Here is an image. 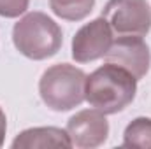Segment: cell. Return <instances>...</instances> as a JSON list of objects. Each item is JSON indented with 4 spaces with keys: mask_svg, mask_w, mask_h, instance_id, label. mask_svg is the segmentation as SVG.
Masks as SVG:
<instances>
[{
    "mask_svg": "<svg viewBox=\"0 0 151 149\" xmlns=\"http://www.w3.org/2000/svg\"><path fill=\"white\" fill-rule=\"evenodd\" d=\"M137 91V79L125 69L106 63L86 75L84 98L104 114H116L132 104Z\"/></svg>",
    "mask_w": 151,
    "mask_h": 149,
    "instance_id": "6da1fadb",
    "label": "cell"
},
{
    "mask_svg": "<svg viewBox=\"0 0 151 149\" xmlns=\"http://www.w3.org/2000/svg\"><path fill=\"white\" fill-rule=\"evenodd\" d=\"M62 28L44 12H28L12 28L16 49L30 60H46L62 47Z\"/></svg>",
    "mask_w": 151,
    "mask_h": 149,
    "instance_id": "7a4b0ae2",
    "label": "cell"
},
{
    "mask_svg": "<svg viewBox=\"0 0 151 149\" xmlns=\"http://www.w3.org/2000/svg\"><path fill=\"white\" fill-rule=\"evenodd\" d=\"M86 74L69 63L49 67L39 81L42 102L53 111H70L84 100Z\"/></svg>",
    "mask_w": 151,
    "mask_h": 149,
    "instance_id": "3957f363",
    "label": "cell"
},
{
    "mask_svg": "<svg viewBox=\"0 0 151 149\" xmlns=\"http://www.w3.org/2000/svg\"><path fill=\"white\" fill-rule=\"evenodd\" d=\"M102 18L118 35L144 37L151 28V9L146 0H109Z\"/></svg>",
    "mask_w": 151,
    "mask_h": 149,
    "instance_id": "277c9868",
    "label": "cell"
},
{
    "mask_svg": "<svg viewBox=\"0 0 151 149\" xmlns=\"http://www.w3.org/2000/svg\"><path fill=\"white\" fill-rule=\"evenodd\" d=\"M106 62L125 69L139 81L150 70V47L139 35H119L113 40L106 54Z\"/></svg>",
    "mask_w": 151,
    "mask_h": 149,
    "instance_id": "5b68a950",
    "label": "cell"
},
{
    "mask_svg": "<svg viewBox=\"0 0 151 149\" xmlns=\"http://www.w3.org/2000/svg\"><path fill=\"white\" fill-rule=\"evenodd\" d=\"M113 44V30L104 18H97L91 23L77 30L72 39V58L77 63H88L104 58Z\"/></svg>",
    "mask_w": 151,
    "mask_h": 149,
    "instance_id": "8992f818",
    "label": "cell"
},
{
    "mask_svg": "<svg viewBox=\"0 0 151 149\" xmlns=\"http://www.w3.org/2000/svg\"><path fill=\"white\" fill-rule=\"evenodd\" d=\"M67 135L72 146L81 149H93L106 142L109 135V123L100 111H81L67 123Z\"/></svg>",
    "mask_w": 151,
    "mask_h": 149,
    "instance_id": "52a82bcc",
    "label": "cell"
},
{
    "mask_svg": "<svg viewBox=\"0 0 151 149\" xmlns=\"http://www.w3.org/2000/svg\"><path fill=\"white\" fill-rule=\"evenodd\" d=\"M72 142L67 135V132H63L62 128H55V126H40V128H30L21 132L14 142V149H46V148H70Z\"/></svg>",
    "mask_w": 151,
    "mask_h": 149,
    "instance_id": "ba28073f",
    "label": "cell"
},
{
    "mask_svg": "<svg viewBox=\"0 0 151 149\" xmlns=\"http://www.w3.org/2000/svg\"><path fill=\"white\" fill-rule=\"evenodd\" d=\"M123 148L151 149V117H137L125 128Z\"/></svg>",
    "mask_w": 151,
    "mask_h": 149,
    "instance_id": "9c48e42d",
    "label": "cell"
},
{
    "mask_svg": "<svg viewBox=\"0 0 151 149\" xmlns=\"http://www.w3.org/2000/svg\"><path fill=\"white\" fill-rule=\"evenodd\" d=\"M51 11L67 21H81L84 19L95 5V0H49Z\"/></svg>",
    "mask_w": 151,
    "mask_h": 149,
    "instance_id": "30bf717a",
    "label": "cell"
},
{
    "mask_svg": "<svg viewBox=\"0 0 151 149\" xmlns=\"http://www.w3.org/2000/svg\"><path fill=\"white\" fill-rule=\"evenodd\" d=\"M30 0H0V16L4 18H18L28 9Z\"/></svg>",
    "mask_w": 151,
    "mask_h": 149,
    "instance_id": "8fae6325",
    "label": "cell"
},
{
    "mask_svg": "<svg viewBox=\"0 0 151 149\" xmlns=\"http://www.w3.org/2000/svg\"><path fill=\"white\" fill-rule=\"evenodd\" d=\"M5 128H7V121H5V114L0 109V146L4 144V139H5Z\"/></svg>",
    "mask_w": 151,
    "mask_h": 149,
    "instance_id": "7c38bea8",
    "label": "cell"
}]
</instances>
